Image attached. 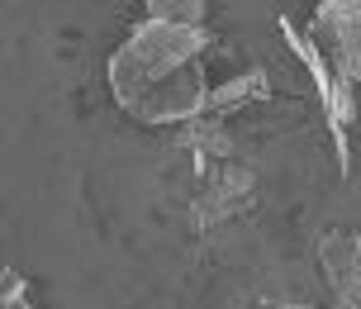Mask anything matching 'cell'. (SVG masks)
Masks as SVG:
<instances>
[{"label":"cell","instance_id":"cell-5","mask_svg":"<svg viewBox=\"0 0 361 309\" xmlns=\"http://www.w3.org/2000/svg\"><path fill=\"white\" fill-rule=\"evenodd\" d=\"M0 309H34V305H29V286H24V276L0 272Z\"/></svg>","mask_w":361,"mask_h":309},{"label":"cell","instance_id":"cell-4","mask_svg":"<svg viewBox=\"0 0 361 309\" xmlns=\"http://www.w3.org/2000/svg\"><path fill=\"white\" fill-rule=\"evenodd\" d=\"M252 200V171L243 162H209L195 166V224L200 229H219L224 219H233Z\"/></svg>","mask_w":361,"mask_h":309},{"label":"cell","instance_id":"cell-2","mask_svg":"<svg viewBox=\"0 0 361 309\" xmlns=\"http://www.w3.org/2000/svg\"><path fill=\"white\" fill-rule=\"evenodd\" d=\"M281 38L290 43V53H295V62L309 72V81H314V91H319V109H324V124H328V138H333V152H338V162H352V128H357V91L352 86H343L338 76L328 72V62L319 57V48L309 43L305 29H295L286 15H281Z\"/></svg>","mask_w":361,"mask_h":309},{"label":"cell","instance_id":"cell-6","mask_svg":"<svg viewBox=\"0 0 361 309\" xmlns=\"http://www.w3.org/2000/svg\"><path fill=\"white\" fill-rule=\"evenodd\" d=\"M262 309H309V305H262Z\"/></svg>","mask_w":361,"mask_h":309},{"label":"cell","instance_id":"cell-1","mask_svg":"<svg viewBox=\"0 0 361 309\" xmlns=\"http://www.w3.org/2000/svg\"><path fill=\"white\" fill-rule=\"evenodd\" d=\"M204 5H162L152 0L147 15L128 29V38L109 57V91L124 114L152 128H185L209 109V76H204Z\"/></svg>","mask_w":361,"mask_h":309},{"label":"cell","instance_id":"cell-3","mask_svg":"<svg viewBox=\"0 0 361 309\" xmlns=\"http://www.w3.org/2000/svg\"><path fill=\"white\" fill-rule=\"evenodd\" d=\"M309 43L343 86H361V0H324L309 15Z\"/></svg>","mask_w":361,"mask_h":309}]
</instances>
